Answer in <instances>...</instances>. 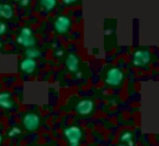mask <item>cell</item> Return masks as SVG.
I'll return each instance as SVG.
<instances>
[{"instance_id": "6da1fadb", "label": "cell", "mask_w": 159, "mask_h": 146, "mask_svg": "<svg viewBox=\"0 0 159 146\" xmlns=\"http://www.w3.org/2000/svg\"><path fill=\"white\" fill-rule=\"evenodd\" d=\"M125 74L123 71L119 68L112 66L107 70L103 80L109 87H118L123 84Z\"/></svg>"}, {"instance_id": "7a4b0ae2", "label": "cell", "mask_w": 159, "mask_h": 146, "mask_svg": "<svg viewBox=\"0 0 159 146\" xmlns=\"http://www.w3.org/2000/svg\"><path fill=\"white\" fill-rule=\"evenodd\" d=\"M151 61V52L150 49L143 48L138 49L133 53L131 63L136 68H145Z\"/></svg>"}, {"instance_id": "3957f363", "label": "cell", "mask_w": 159, "mask_h": 146, "mask_svg": "<svg viewBox=\"0 0 159 146\" xmlns=\"http://www.w3.org/2000/svg\"><path fill=\"white\" fill-rule=\"evenodd\" d=\"M16 42L26 49L34 47L36 38L34 36L33 30L28 26H24L20 30V33L16 37Z\"/></svg>"}, {"instance_id": "277c9868", "label": "cell", "mask_w": 159, "mask_h": 146, "mask_svg": "<svg viewBox=\"0 0 159 146\" xmlns=\"http://www.w3.org/2000/svg\"><path fill=\"white\" fill-rule=\"evenodd\" d=\"M64 136L70 146H79L80 140L83 137L82 130L77 126H71L64 131Z\"/></svg>"}, {"instance_id": "5b68a950", "label": "cell", "mask_w": 159, "mask_h": 146, "mask_svg": "<svg viewBox=\"0 0 159 146\" xmlns=\"http://www.w3.org/2000/svg\"><path fill=\"white\" fill-rule=\"evenodd\" d=\"M95 107L96 104L94 100L86 98V99H80L75 106V110L79 115L87 116L90 115L94 111Z\"/></svg>"}, {"instance_id": "8992f818", "label": "cell", "mask_w": 159, "mask_h": 146, "mask_svg": "<svg viewBox=\"0 0 159 146\" xmlns=\"http://www.w3.org/2000/svg\"><path fill=\"white\" fill-rule=\"evenodd\" d=\"M22 122L24 128L27 131H36L40 126L41 118L38 114L33 113V112H30V113H26L25 114H24L22 119Z\"/></svg>"}, {"instance_id": "52a82bcc", "label": "cell", "mask_w": 159, "mask_h": 146, "mask_svg": "<svg viewBox=\"0 0 159 146\" xmlns=\"http://www.w3.org/2000/svg\"><path fill=\"white\" fill-rule=\"evenodd\" d=\"M53 26L55 31L58 34H65L70 30L72 26V20L66 15H60L55 19Z\"/></svg>"}, {"instance_id": "ba28073f", "label": "cell", "mask_w": 159, "mask_h": 146, "mask_svg": "<svg viewBox=\"0 0 159 146\" xmlns=\"http://www.w3.org/2000/svg\"><path fill=\"white\" fill-rule=\"evenodd\" d=\"M80 59L75 53H69L65 59L66 69L71 73H77L79 71Z\"/></svg>"}, {"instance_id": "9c48e42d", "label": "cell", "mask_w": 159, "mask_h": 146, "mask_svg": "<svg viewBox=\"0 0 159 146\" xmlns=\"http://www.w3.org/2000/svg\"><path fill=\"white\" fill-rule=\"evenodd\" d=\"M37 65H38V64H37L36 60L25 57L20 62L19 67L20 70L22 72H24L25 74L31 75L36 70Z\"/></svg>"}, {"instance_id": "30bf717a", "label": "cell", "mask_w": 159, "mask_h": 146, "mask_svg": "<svg viewBox=\"0 0 159 146\" xmlns=\"http://www.w3.org/2000/svg\"><path fill=\"white\" fill-rule=\"evenodd\" d=\"M15 102L11 99L9 91H2L0 94V107L3 110H11L14 107Z\"/></svg>"}, {"instance_id": "8fae6325", "label": "cell", "mask_w": 159, "mask_h": 146, "mask_svg": "<svg viewBox=\"0 0 159 146\" xmlns=\"http://www.w3.org/2000/svg\"><path fill=\"white\" fill-rule=\"evenodd\" d=\"M15 11L12 5L6 2H2L0 4V16L4 19H11L14 17Z\"/></svg>"}, {"instance_id": "7c38bea8", "label": "cell", "mask_w": 159, "mask_h": 146, "mask_svg": "<svg viewBox=\"0 0 159 146\" xmlns=\"http://www.w3.org/2000/svg\"><path fill=\"white\" fill-rule=\"evenodd\" d=\"M39 9L45 13H49L53 11L57 4L56 0H41L38 2Z\"/></svg>"}, {"instance_id": "4fadbf2b", "label": "cell", "mask_w": 159, "mask_h": 146, "mask_svg": "<svg viewBox=\"0 0 159 146\" xmlns=\"http://www.w3.org/2000/svg\"><path fill=\"white\" fill-rule=\"evenodd\" d=\"M133 133L130 131H124L120 135V141L125 143L127 146H134V141H133Z\"/></svg>"}, {"instance_id": "5bb4252c", "label": "cell", "mask_w": 159, "mask_h": 146, "mask_svg": "<svg viewBox=\"0 0 159 146\" xmlns=\"http://www.w3.org/2000/svg\"><path fill=\"white\" fill-rule=\"evenodd\" d=\"M41 54H42L41 51L34 47L26 49L25 51V56H26V58H31V59L35 60L36 58L39 57Z\"/></svg>"}, {"instance_id": "9a60e30c", "label": "cell", "mask_w": 159, "mask_h": 146, "mask_svg": "<svg viewBox=\"0 0 159 146\" xmlns=\"http://www.w3.org/2000/svg\"><path fill=\"white\" fill-rule=\"evenodd\" d=\"M22 133V130H20L18 127H13L8 131V136L10 137H15V136L19 135Z\"/></svg>"}, {"instance_id": "2e32d148", "label": "cell", "mask_w": 159, "mask_h": 146, "mask_svg": "<svg viewBox=\"0 0 159 146\" xmlns=\"http://www.w3.org/2000/svg\"><path fill=\"white\" fill-rule=\"evenodd\" d=\"M7 24L4 23L3 22H2L0 23V33L1 35L5 34V33H7Z\"/></svg>"}, {"instance_id": "e0dca14e", "label": "cell", "mask_w": 159, "mask_h": 146, "mask_svg": "<svg viewBox=\"0 0 159 146\" xmlns=\"http://www.w3.org/2000/svg\"><path fill=\"white\" fill-rule=\"evenodd\" d=\"M30 0H20L19 2H18V4H19L21 7H27L28 5H30Z\"/></svg>"}, {"instance_id": "ac0fdd59", "label": "cell", "mask_w": 159, "mask_h": 146, "mask_svg": "<svg viewBox=\"0 0 159 146\" xmlns=\"http://www.w3.org/2000/svg\"><path fill=\"white\" fill-rule=\"evenodd\" d=\"M76 0H64L63 3L65 5H71V4L76 3Z\"/></svg>"}, {"instance_id": "d6986e66", "label": "cell", "mask_w": 159, "mask_h": 146, "mask_svg": "<svg viewBox=\"0 0 159 146\" xmlns=\"http://www.w3.org/2000/svg\"><path fill=\"white\" fill-rule=\"evenodd\" d=\"M54 54L57 57H61V56H62V55L64 54V51L63 50H57L55 52Z\"/></svg>"}, {"instance_id": "ffe728a7", "label": "cell", "mask_w": 159, "mask_h": 146, "mask_svg": "<svg viewBox=\"0 0 159 146\" xmlns=\"http://www.w3.org/2000/svg\"><path fill=\"white\" fill-rule=\"evenodd\" d=\"M119 146H126V145H124V144H121V145H119Z\"/></svg>"}]
</instances>
